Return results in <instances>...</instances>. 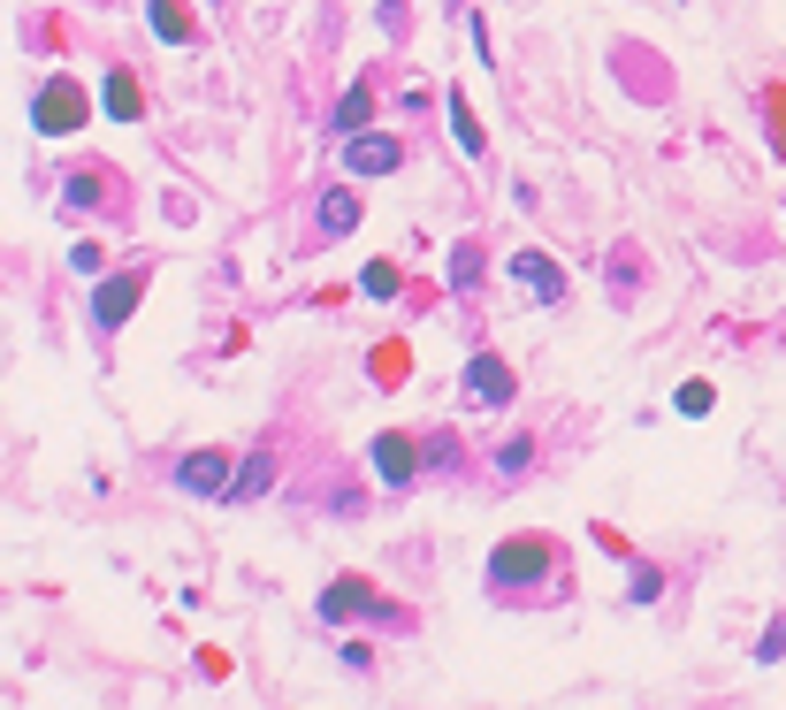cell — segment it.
<instances>
[{"mask_svg": "<svg viewBox=\"0 0 786 710\" xmlns=\"http://www.w3.org/2000/svg\"><path fill=\"white\" fill-rule=\"evenodd\" d=\"M489 596L496 604H558L565 596V550L550 534H512L489 557Z\"/></svg>", "mask_w": 786, "mask_h": 710, "instance_id": "obj_1", "label": "cell"}, {"mask_svg": "<svg viewBox=\"0 0 786 710\" xmlns=\"http://www.w3.org/2000/svg\"><path fill=\"white\" fill-rule=\"evenodd\" d=\"M321 619H328V627L359 619V627H382V634H405V627H413V611L382 604V596H374L367 581H328V588H321Z\"/></svg>", "mask_w": 786, "mask_h": 710, "instance_id": "obj_2", "label": "cell"}, {"mask_svg": "<svg viewBox=\"0 0 786 710\" xmlns=\"http://www.w3.org/2000/svg\"><path fill=\"white\" fill-rule=\"evenodd\" d=\"M123 206H131V183L115 177L108 161H77L61 177V214H108V222H123Z\"/></svg>", "mask_w": 786, "mask_h": 710, "instance_id": "obj_3", "label": "cell"}, {"mask_svg": "<svg viewBox=\"0 0 786 710\" xmlns=\"http://www.w3.org/2000/svg\"><path fill=\"white\" fill-rule=\"evenodd\" d=\"M146 283H154V268H146V260H131V268H115V275H108V283L92 291V329H100V337H115V329H123V322L138 314V298H146Z\"/></svg>", "mask_w": 786, "mask_h": 710, "instance_id": "obj_4", "label": "cell"}, {"mask_svg": "<svg viewBox=\"0 0 786 710\" xmlns=\"http://www.w3.org/2000/svg\"><path fill=\"white\" fill-rule=\"evenodd\" d=\"M168 482H176L183 497H229V489H237V451H229V443H206V451L176 459Z\"/></svg>", "mask_w": 786, "mask_h": 710, "instance_id": "obj_5", "label": "cell"}, {"mask_svg": "<svg viewBox=\"0 0 786 710\" xmlns=\"http://www.w3.org/2000/svg\"><path fill=\"white\" fill-rule=\"evenodd\" d=\"M85 115H92V100H85V84H77V77H46V92L31 100V123H38L46 138L85 131Z\"/></svg>", "mask_w": 786, "mask_h": 710, "instance_id": "obj_6", "label": "cell"}, {"mask_svg": "<svg viewBox=\"0 0 786 710\" xmlns=\"http://www.w3.org/2000/svg\"><path fill=\"white\" fill-rule=\"evenodd\" d=\"M344 169H351V177H397V169H405V138H390V131H351V138H344Z\"/></svg>", "mask_w": 786, "mask_h": 710, "instance_id": "obj_7", "label": "cell"}, {"mask_svg": "<svg viewBox=\"0 0 786 710\" xmlns=\"http://www.w3.org/2000/svg\"><path fill=\"white\" fill-rule=\"evenodd\" d=\"M374 474L390 482V489H413L420 474H428V443H413V436H374Z\"/></svg>", "mask_w": 786, "mask_h": 710, "instance_id": "obj_8", "label": "cell"}, {"mask_svg": "<svg viewBox=\"0 0 786 710\" xmlns=\"http://www.w3.org/2000/svg\"><path fill=\"white\" fill-rule=\"evenodd\" d=\"M314 206H321V214H314V245H328V237H351V229L367 222V199H359V183H328Z\"/></svg>", "mask_w": 786, "mask_h": 710, "instance_id": "obj_9", "label": "cell"}, {"mask_svg": "<svg viewBox=\"0 0 786 710\" xmlns=\"http://www.w3.org/2000/svg\"><path fill=\"white\" fill-rule=\"evenodd\" d=\"M276 459H283V436H260V443L245 451V466H237V489H229V505H260V497L276 489Z\"/></svg>", "mask_w": 786, "mask_h": 710, "instance_id": "obj_10", "label": "cell"}, {"mask_svg": "<svg viewBox=\"0 0 786 710\" xmlns=\"http://www.w3.org/2000/svg\"><path fill=\"white\" fill-rule=\"evenodd\" d=\"M512 283H519L527 298H542V306H558V298H565V275H558V260H550L542 245L512 252Z\"/></svg>", "mask_w": 786, "mask_h": 710, "instance_id": "obj_11", "label": "cell"}, {"mask_svg": "<svg viewBox=\"0 0 786 710\" xmlns=\"http://www.w3.org/2000/svg\"><path fill=\"white\" fill-rule=\"evenodd\" d=\"M512 390H519V382H512V367H504L496 352H473L467 359V397H473V405H512Z\"/></svg>", "mask_w": 786, "mask_h": 710, "instance_id": "obj_12", "label": "cell"}, {"mask_svg": "<svg viewBox=\"0 0 786 710\" xmlns=\"http://www.w3.org/2000/svg\"><path fill=\"white\" fill-rule=\"evenodd\" d=\"M146 23H154L160 46H191V38H199V23H191L183 0H146Z\"/></svg>", "mask_w": 786, "mask_h": 710, "instance_id": "obj_13", "label": "cell"}, {"mask_svg": "<svg viewBox=\"0 0 786 710\" xmlns=\"http://www.w3.org/2000/svg\"><path fill=\"white\" fill-rule=\"evenodd\" d=\"M367 115H374V84L359 77V84H351V92L336 100V115H328V131H336V138H351V131H367Z\"/></svg>", "mask_w": 786, "mask_h": 710, "instance_id": "obj_14", "label": "cell"}, {"mask_svg": "<svg viewBox=\"0 0 786 710\" xmlns=\"http://www.w3.org/2000/svg\"><path fill=\"white\" fill-rule=\"evenodd\" d=\"M108 115H115V123H138V115H146L138 77H131V69H115V77H108Z\"/></svg>", "mask_w": 786, "mask_h": 710, "instance_id": "obj_15", "label": "cell"}, {"mask_svg": "<svg viewBox=\"0 0 786 710\" xmlns=\"http://www.w3.org/2000/svg\"><path fill=\"white\" fill-rule=\"evenodd\" d=\"M535 451H542L535 436H512V443H496V459H489V466H496V482H519V474L535 466Z\"/></svg>", "mask_w": 786, "mask_h": 710, "instance_id": "obj_16", "label": "cell"}, {"mask_svg": "<svg viewBox=\"0 0 786 710\" xmlns=\"http://www.w3.org/2000/svg\"><path fill=\"white\" fill-rule=\"evenodd\" d=\"M321 512H344V520H351V512H367V489H359L351 474H328V482H321Z\"/></svg>", "mask_w": 786, "mask_h": 710, "instance_id": "obj_17", "label": "cell"}, {"mask_svg": "<svg viewBox=\"0 0 786 710\" xmlns=\"http://www.w3.org/2000/svg\"><path fill=\"white\" fill-rule=\"evenodd\" d=\"M473 283H481V245H459V252H451V291H473Z\"/></svg>", "mask_w": 786, "mask_h": 710, "instance_id": "obj_18", "label": "cell"}, {"mask_svg": "<svg viewBox=\"0 0 786 710\" xmlns=\"http://www.w3.org/2000/svg\"><path fill=\"white\" fill-rule=\"evenodd\" d=\"M451 131H459V154H481V123H473V108L451 92Z\"/></svg>", "mask_w": 786, "mask_h": 710, "instance_id": "obj_19", "label": "cell"}, {"mask_svg": "<svg viewBox=\"0 0 786 710\" xmlns=\"http://www.w3.org/2000/svg\"><path fill=\"white\" fill-rule=\"evenodd\" d=\"M367 291H374V298H397V291H405L397 260H374V268H367Z\"/></svg>", "mask_w": 786, "mask_h": 710, "instance_id": "obj_20", "label": "cell"}, {"mask_svg": "<svg viewBox=\"0 0 786 710\" xmlns=\"http://www.w3.org/2000/svg\"><path fill=\"white\" fill-rule=\"evenodd\" d=\"M680 413H710V382H687L680 390Z\"/></svg>", "mask_w": 786, "mask_h": 710, "instance_id": "obj_21", "label": "cell"}, {"mask_svg": "<svg viewBox=\"0 0 786 710\" xmlns=\"http://www.w3.org/2000/svg\"><path fill=\"white\" fill-rule=\"evenodd\" d=\"M214 8H229V0H214Z\"/></svg>", "mask_w": 786, "mask_h": 710, "instance_id": "obj_22", "label": "cell"}]
</instances>
